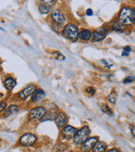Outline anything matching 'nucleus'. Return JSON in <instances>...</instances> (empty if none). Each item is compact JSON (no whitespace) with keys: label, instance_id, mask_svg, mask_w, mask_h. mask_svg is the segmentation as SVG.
I'll list each match as a JSON object with an SVG mask.
<instances>
[{"label":"nucleus","instance_id":"f257e3e1","mask_svg":"<svg viewBox=\"0 0 135 152\" xmlns=\"http://www.w3.org/2000/svg\"><path fill=\"white\" fill-rule=\"evenodd\" d=\"M119 21L123 25H130L135 23V9L123 7L119 14Z\"/></svg>","mask_w":135,"mask_h":152},{"label":"nucleus","instance_id":"f03ea898","mask_svg":"<svg viewBox=\"0 0 135 152\" xmlns=\"http://www.w3.org/2000/svg\"><path fill=\"white\" fill-rule=\"evenodd\" d=\"M63 36L69 39L70 41L75 42L78 39V35H79V29L75 25L72 23H68L65 26L62 31Z\"/></svg>","mask_w":135,"mask_h":152},{"label":"nucleus","instance_id":"7ed1b4c3","mask_svg":"<svg viewBox=\"0 0 135 152\" xmlns=\"http://www.w3.org/2000/svg\"><path fill=\"white\" fill-rule=\"evenodd\" d=\"M90 131L89 126H84V127L81 128L79 131L76 132L75 135L74 136V142L78 145H82L85 141H86L88 138H89V135H90Z\"/></svg>","mask_w":135,"mask_h":152},{"label":"nucleus","instance_id":"20e7f679","mask_svg":"<svg viewBox=\"0 0 135 152\" xmlns=\"http://www.w3.org/2000/svg\"><path fill=\"white\" fill-rule=\"evenodd\" d=\"M37 141V136L33 135L32 133H26L19 140V142L23 146H30L36 143Z\"/></svg>","mask_w":135,"mask_h":152},{"label":"nucleus","instance_id":"39448f33","mask_svg":"<svg viewBox=\"0 0 135 152\" xmlns=\"http://www.w3.org/2000/svg\"><path fill=\"white\" fill-rule=\"evenodd\" d=\"M46 110L45 107H37L32 109L29 112V118L31 120H37L41 119L43 115H45Z\"/></svg>","mask_w":135,"mask_h":152},{"label":"nucleus","instance_id":"423d86ee","mask_svg":"<svg viewBox=\"0 0 135 152\" xmlns=\"http://www.w3.org/2000/svg\"><path fill=\"white\" fill-rule=\"evenodd\" d=\"M108 33V30L105 28H99L92 33V37H91V40L92 42H99L104 40L106 34Z\"/></svg>","mask_w":135,"mask_h":152},{"label":"nucleus","instance_id":"0eeeda50","mask_svg":"<svg viewBox=\"0 0 135 152\" xmlns=\"http://www.w3.org/2000/svg\"><path fill=\"white\" fill-rule=\"evenodd\" d=\"M52 19L53 20V22L56 24L59 25L64 24L65 22H66L65 16L57 8L52 9Z\"/></svg>","mask_w":135,"mask_h":152},{"label":"nucleus","instance_id":"6e6552de","mask_svg":"<svg viewBox=\"0 0 135 152\" xmlns=\"http://www.w3.org/2000/svg\"><path fill=\"white\" fill-rule=\"evenodd\" d=\"M55 4H56V1H54V0L41 1V4H39V11L43 14L48 13V12H51L52 6Z\"/></svg>","mask_w":135,"mask_h":152},{"label":"nucleus","instance_id":"1a4fd4ad","mask_svg":"<svg viewBox=\"0 0 135 152\" xmlns=\"http://www.w3.org/2000/svg\"><path fill=\"white\" fill-rule=\"evenodd\" d=\"M98 137H90L81 145V151L83 152H89L92 150L94 145L99 141Z\"/></svg>","mask_w":135,"mask_h":152},{"label":"nucleus","instance_id":"9d476101","mask_svg":"<svg viewBox=\"0 0 135 152\" xmlns=\"http://www.w3.org/2000/svg\"><path fill=\"white\" fill-rule=\"evenodd\" d=\"M36 89H37L36 86L33 84H31V85H28L27 87H25L24 89L21 91L18 96L22 100H26L27 98H28L30 96L33 94V92L36 91Z\"/></svg>","mask_w":135,"mask_h":152},{"label":"nucleus","instance_id":"9b49d317","mask_svg":"<svg viewBox=\"0 0 135 152\" xmlns=\"http://www.w3.org/2000/svg\"><path fill=\"white\" fill-rule=\"evenodd\" d=\"M77 132V130L74 126H64L62 131V137L66 138V139H70V138H73L74 136L75 135V133Z\"/></svg>","mask_w":135,"mask_h":152},{"label":"nucleus","instance_id":"f8f14e48","mask_svg":"<svg viewBox=\"0 0 135 152\" xmlns=\"http://www.w3.org/2000/svg\"><path fill=\"white\" fill-rule=\"evenodd\" d=\"M55 122L57 126L59 127H64L66 126V122H67V116L64 112H59L55 118Z\"/></svg>","mask_w":135,"mask_h":152},{"label":"nucleus","instance_id":"ddd939ff","mask_svg":"<svg viewBox=\"0 0 135 152\" xmlns=\"http://www.w3.org/2000/svg\"><path fill=\"white\" fill-rule=\"evenodd\" d=\"M45 96L46 94L45 92H44V91L38 88V89H36V91L32 95V101H33V102H39V101L45 98Z\"/></svg>","mask_w":135,"mask_h":152},{"label":"nucleus","instance_id":"4468645a","mask_svg":"<svg viewBox=\"0 0 135 152\" xmlns=\"http://www.w3.org/2000/svg\"><path fill=\"white\" fill-rule=\"evenodd\" d=\"M57 115V112L56 111V110H51L48 112L46 111L45 115H43L40 119V121H41V122L46 121H53L56 118Z\"/></svg>","mask_w":135,"mask_h":152},{"label":"nucleus","instance_id":"2eb2a0df","mask_svg":"<svg viewBox=\"0 0 135 152\" xmlns=\"http://www.w3.org/2000/svg\"><path fill=\"white\" fill-rule=\"evenodd\" d=\"M91 37H92V33L88 29H83L79 33L78 35V38H80L82 41H88L91 38Z\"/></svg>","mask_w":135,"mask_h":152},{"label":"nucleus","instance_id":"dca6fc26","mask_svg":"<svg viewBox=\"0 0 135 152\" xmlns=\"http://www.w3.org/2000/svg\"><path fill=\"white\" fill-rule=\"evenodd\" d=\"M106 144L103 141H98L92 148L93 152H105L106 151Z\"/></svg>","mask_w":135,"mask_h":152},{"label":"nucleus","instance_id":"f3484780","mask_svg":"<svg viewBox=\"0 0 135 152\" xmlns=\"http://www.w3.org/2000/svg\"><path fill=\"white\" fill-rule=\"evenodd\" d=\"M17 85L16 81L12 77H8L4 81V86L9 91H12Z\"/></svg>","mask_w":135,"mask_h":152},{"label":"nucleus","instance_id":"a211bd4d","mask_svg":"<svg viewBox=\"0 0 135 152\" xmlns=\"http://www.w3.org/2000/svg\"><path fill=\"white\" fill-rule=\"evenodd\" d=\"M112 30H114L115 32H123L125 28H126V26L123 25V23H121L119 21H115V23H113L112 27H111Z\"/></svg>","mask_w":135,"mask_h":152},{"label":"nucleus","instance_id":"6ab92c4d","mask_svg":"<svg viewBox=\"0 0 135 152\" xmlns=\"http://www.w3.org/2000/svg\"><path fill=\"white\" fill-rule=\"evenodd\" d=\"M19 110V107L17 105H11L10 107H8V109H6V111L4 112V115L7 117L9 115H12L13 114H15L16 112H17Z\"/></svg>","mask_w":135,"mask_h":152},{"label":"nucleus","instance_id":"aec40b11","mask_svg":"<svg viewBox=\"0 0 135 152\" xmlns=\"http://www.w3.org/2000/svg\"><path fill=\"white\" fill-rule=\"evenodd\" d=\"M101 111L103 112H105V113H106L108 115H113V112H112V110L110 109V107H109V106H107V105H103L101 106Z\"/></svg>","mask_w":135,"mask_h":152},{"label":"nucleus","instance_id":"412c9836","mask_svg":"<svg viewBox=\"0 0 135 152\" xmlns=\"http://www.w3.org/2000/svg\"><path fill=\"white\" fill-rule=\"evenodd\" d=\"M116 99H117V93L115 92V91H113L112 93L109 95V96H108V101L110 102L113 103V104H115V102H116Z\"/></svg>","mask_w":135,"mask_h":152},{"label":"nucleus","instance_id":"4be33fe9","mask_svg":"<svg viewBox=\"0 0 135 152\" xmlns=\"http://www.w3.org/2000/svg\"><path fill=\"white\" fill-rule=\"evenodd\" d=\"M135 80V77L133 76V75H130V76H128L127 77L125 78L123 81V82L124 84H128V83H131Z\"/></svg>","mask_w":135,"mask_h":152},{"label":"nucleus","instance_id":"5701e85b","mask_svg":"<svg viewBox=\"0 0 135 152\" xmlns=\"http://www.w3.org/2000/svg\"><path fill=\"white\" fill-rule=\"evenodd\" d=\"M131 52V48L129 46H126L123 48V53H122V56H128V53Z\"/></svg>","mask_w":135,"mask_h":152},{"label":"nucleus","instance_id":"b1692460","mask_svg":"<svg viewBox=\"0 0 135 152\" xmlns=\"http://www.w3.org/2000/svg\"><path fill=\"white\" fill-rule=\"evenodd\" d=\"M86 91L87 94L90 95V96H93L94 94V92H95V89H94V87H91L90 86V87H87L86 88Z\"/></svg>","mask_w":135,"mask_h":152},{"label":"nucleus","instance_id":"393cba45","mask_svg":"<svg viewBox=\"0 0 135 152\" xmlns=\"http://www.w3.org/2000/svg\"><path fill=\"white\" fill-rule=\"evenodd\" d=\"M7 109V103L2 102H0V112H4Z\"/></svg>","mask_w":135,"mask_h":152},{"label":"nucleus","instance_id":"a878e982","mask_svg":"<svg viewBox=\"0 0 135 152\" xmlns=\"http://www.w3.org/2000/svg\"><path fill=\"white\" fill-rule=\"evenodd\" d=\"M130 130H131L132 135L135 138V126H130Z\"/></svg>","mask_w":135,"mask_h":152},{"label":"nucleus","instance_id":"bb28decb","mask_svg":"<svg viewBox=\"0 0 135 152\" xmlns=\"http://www.w3.org/2000/svg\"><path fill=\"white\" fill-rule=\"evenodd\" d=\"M86 15L87 16H92L93 15V11H92V9H87V11H86Z\"/></svg>","mask_w":135,"mask_h":152},{"label":"nucleus","instance_id":"cd10ccee","mask_svg":"<svg viewBox=\"0 0 135 152\" xmlns=\"http://www.w3.org/2000/svg\"><path fill=\"white\" fill-rule=\"evenodd\" d=\"M57 54H58V56H57V60H64V59H65V57H64L62 53H57Z\"/></svg>","mask_w":135,"mask_h":152},{"label":"nucleus","instance_id":"c85d7f7f","mask_svg":"<svg viewBox=\"0 0 135 152\" xmlns=\"http://www.w3.org/2000/svg\"><path fill=\"white\" fill-rule=\"evenodd\" d=\"M106 152H120V151H119V150H117V149L113 148V149H110V150H109V151Z\"/></svg>","mask_w":135,"mask_h":152},{"label":"nucleus","instance_id":"c756f323","mask_svg":"<svg viewBox=\"0 0 135 152\" xmlns=\"http://www.w3.org/2000/svg\"><path fill=\"white\" fill-rule=\"evenodd\" d=\"M0 96H1V95H0Z\"/></svg>","mask_w":135,"mask_h":152},{"label":"nucleus","instance_id":"7c9ffc66","mask_svg":"<svg viewBox=\"0 0 135 152\" xmlns=\"http://www.w3.org/2000/svg\"><path fill=\"white\" fill-rule=\"evenodd\" d=\"M0 29H1V28H0Z\"/></svg>","mask_w":135,"mask_h":152},{"label":"nucleus","instance_id":"2f4dec72","mask_svg":"<svg viewBox=\"0 0 135 152\" xmlns=\"http://www.w3.org/2000/svg\"><path fill=\"white\" fill-rule=\"evenodd\" d=\"M134 31H135V30H134Z\"/></svg>","mask_w":135,"mask_h":152}]
</instances>
